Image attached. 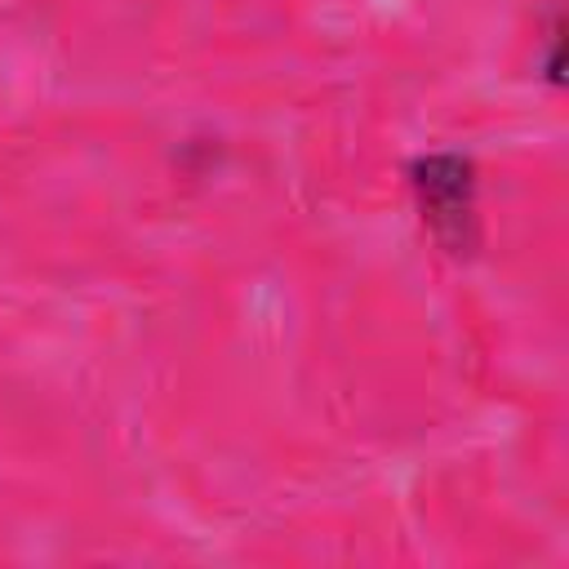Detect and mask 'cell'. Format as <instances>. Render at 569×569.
<instances>
[{
	"instance_id": "cell-2",
	"label": "cell",
	"mask_w": 569,
	"mask_h": 569,
	"mask_svg": "<svg viewBox=\"0 0 569 569\" xmlns=\"http://www.w3.org/2000/svg\"><path fill=\"white\" fill-rule=\"evenodd\" d=\"M538 71H542L547 84H560V80H565V76H560V71H565V27H560V13L551 18V27H547V36H542V67H538Z\"/></svg>"
},
{
	"instance_id": "cell-1",
	"label": "cell",
	"mask_w": 569,
	"mask_h": 569,
	"mask_svg": "<svg viewBox=\"0 0 569 569\" xmlns=\"http://www.w3.org/2000/svg\"><path fill=\"white\" fill-rule=\"evenodd\" d=\"M409 191L422 218V231L436 240L440 253L467 262L485 244L480 227V173L467 151L436 147L409 160Z\"/></svg>"
}]
</instances>
